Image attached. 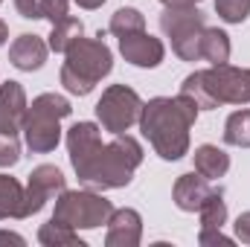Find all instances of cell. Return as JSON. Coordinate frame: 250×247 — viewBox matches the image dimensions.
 Returning <instances> with one entry per match:
<instances>
[{"label": "cell", "instance_id": "1", "mask_svg": "<svg viewBox=\"0 0 250 247\" xmlns=\"http://www.w3.org/2000/svg\"><path fill=\"white\" fill-rule=\"evenodd\" d=\"M70 163L79 181L93 189H120L131 184L134 169L143 163V148L134 137L114 134L111 143H102L93 123H76L67 131Z\"/></svg>", "mask_w": 250, "mask_h": 247}, {"label": "cell", "instance_id": "2", "mask_svg": "<svg viewBox=\"0 0 250 247\" xmlns=\"http://www.w3.org/2000/svg\"><path fill=\"white\" fill-rule=\"evenodd\" d=\"M198 120V105L178 93V96H157L143 105L140 111V131L151 143V148L163 160H181L189 151V128Z\"/></svg>", "mask_w": 250, "mask_h": 247}, {"label": "cell", "instance_id": "3", "mask_svg": "<svg viewBox=\"0 0 250 247\" xmlns=\"http://www.w3.org/2000/svg\"><path fill=\"white\" fill-rule=\"evenodd\" d=\"M181 93L189 96L198 111H212L218 105H250V70L212 64L184 79Z\"/></svg>", "mask_w": 250, "mask_h": 247}, {"label": "cell", "instance_id": "4", "mask_svg": "<svg viewBox=\"0 0 250 247\" xmlns=\"http://www.w3.org/2000/svg\"><path fill=\"white\" fill-rule=\"evenodd\" d=\"M67 62L62 67V84L76 93V96H87L93 90V84H99L111 67H114V59H111V50L108 44L102 41V35L96 38H76L70 47H67Z\"/></svg>", "mask_w": 250, "mask_h": 247}, {"label": "cell", "instance_id": "5", "mask_svg": "<svg viewBox=\"0 0 250 247\" xmlns=\"http://www.w3.org/2000/svg\"><path fill=\"white\" fill-rule=\"evenodd\" d=\"M70 102L59 93H41L32 99L23 117V140L32 154H50L62 140V120L70 117Z\"/></svg>", "mask_w": 250, "mask_h": 247}, {"label": "cell", "instance_id": "6", "mask_svg": "<svg viewBox=\"0 0 250 247\" xmlns=\"http://www.w3.org/2000/svg\"><path fill=\"white\" fill-rule=\"evenodd\" d=\"M160 29L172 38V50L184 62H201V38H204V15L187 3V6H166L160 15Z\"/></svg>", "mask_w": 250, "mask_h": 247}, {"label": "cell", "instance_id": "7", "mask_svg": "<svg viewBox=\"0 0 250 247\" xmlns=\"http://www.w3.org/2000/svg\"><path fill=\"white\" fill-rule=\"evenodd\" d=\"M26 93L18 82L0 84V166H15L21 160V140L26 117Z\"/></svg>", "mask_w": 250, "mask_h": 247}, {"label": "cell", "instance_id": "8", "mask_svg": "<svg viewBox=\"0 0 250 247\" xmlns=\"http://www.w3.org/2000/svg\"><path fill=\"white\" fill-rule=\"evenodd\" d=\"M114 215V206L108 198L93 195V192H67L64 189L56 201V212L53 218L62 221L73 230H93L108 224V218Z\"/></svg>", "mask_w": 250, "mask_h": 247}, {"label": "cell", "instance_id": "9", "mask_svg": "<svg viewBox=\"0 0 250 247\" xmlns=\"http://www.w3.org/2000/svg\"><path fill=\"white\" fill-rule=\"evenodd\" d=\"M140 111H143V102H140L137 90H131L125 84H111L102 93V99L96 102V117H99V123L108 134L128 131L140 120Z\"/></svg>", "mask_w": 250, "mask_h": 247}, {"label": "cell", "instance_id": "10", "mask_svg": "<svg viewBox=\"0 0 250 247\" xmlns=\"http://www.w3.org/2000/svg\"><path fill=\"white\" fill-rule=\"evenodd\" d=\"M64 192V175L56 166H38L29 175V184L23 189V206H21V218H29L35 212L44 209V204L56 195Z\"/></svg>", "mask_w": 250, "mask_h": 247}, {"label": "cell", "instance_id": "11", "mask_svg": "<svg viewBox=\"0 0 250 247\" xmlns=\"http://www.w3.org/2000/svg\"><path fill=\"white\" fill-rule=\"evenodd\" d=\"M120 53L125 56V62H131L134 67H157L163 62L166 50H163L160 38H154L146 29H140V32H131V35L120 38Z\"/></svg>", "mask_w": 250, "mask_h": 247}, {"label": "cell", "instance_id": "12", "mask_svg": "<svg viewBox=\"0 0 250 247\" xmlns=\"http://www.w3.org/2000/svg\"><path fill=\"white\" fill-rule=\"evenodd\" d=\"M143 236V218L134 209H117L108 218V236L105 245L108 247H137Z\"/></svg>", "mask_w": 250, "mask_h": 247}, {"label": "cell", "instance_id": "13", "mask_svg": "<svg viewBox=\"0 0 250 247\" xmlns=\"http://www.w3.org/2000/svg\"><path fill=\"white\" fill-rule=\"evenodd\" d=\"M212 192H215V189L209 186V181H207L204 175H198V172L181 175L178 184H175V204H178L184 212H195V209H201V204H204Z\"/></svg>", "mask_w": 250, "mask_h": 247}, {"label": "cell", "instance_id": "14", "mask_svg": "<svg viewBox=\"0 0 250 247\" xmlns=\"http://www.w3.org/2000/svg\"><path fill=\"white\" fill-rule=\"evenodd\" d=\"M9 62L15 64L18 70H38L41 64L47 62V44L38 35H18L15 44L9 47Z\"/></svg>", "mask_w": 250, "mask_h": 247}, {"label": "cell", "instance_id": "15", "mask_svg": "<svg viewBox=\"0 0 250 247\" xmlns=\"http://www.w3.org/2000/svg\"><path fill=\"white\" fill-rule=\"evenodd\" d=\"M230 169V154L221 151L218 145H201L195 151V172L204 175L207 181H218L224 178Z\"/></svg>", "mask_w": 250, "mask_h": 247}, {"label": "cell", "instance_id": "16", "mask_svg": "<svg viewBox=\"0 0 250 247\" xmlns=\"http://www.w3.org/2000/svg\"><path fill=\"white\" fill-rule=\"evenodd\" d=\"M201 59L209 64H227V59H230V38H227V32H221L215 26H207L204 38H201Z\"/></svg>", "mask_w": 250, "mask_h": 247}, {"label": "cell", "instance_id": "17", "mask_svg": "<svg viewBox=\"0 0 250 247\" xmlns=\"http://www.w3.org/2000/svg\"><path fill=\"white\" fill-rule=\"evenodd\" d=\"M38 242L47 245V247H84V242L76 236V230L62 224V221H56V218H50L38 230Z\"/></svg>", "mask_w": 250, "mask_h": 247}, {"label": "cell", "instance_id": "18", "mask_svg": "<svg viewBox=\"0 0 250 247\" xmlns=\"http://www.w3.org/2000/svg\"><path fill=\"white\" fill-rule=\"evenodd\" d=\"M21 206H23V186L9 175H0V221L21 218Z\"/></svg>", "mask_w": 250, "mask_h": 247}, {"label": "cell", "instance_id": "19", "mask_svg": "<svg viewBox=\"0 0 250 247\" xmlns=\"http://www.w3.org/2000/svg\"><path fill=\"white\" fill-rule=\"evenodd\" d=\"M201 230H221L227 221V204H224V192L215 189L204 204H201Z\"/></svg>", "mask_w": 250, "mask_h": 247}, {"label": "cell", "instance_id": "20", "mask_svg": "<svg viewBox=\"0 0 250 247\" xmlns=\"http://www.w3.org/2000/svg\"><path fill=\"white\" fill-rule=\"evenodd\" d=\"M84 32V23L79 18H64L59 23H53V32H50V50L53 53H67V47Z\"/></svg>", "mask_w": 250, "mask_h": 247}, {"label": "cell", "instance_id": "21", "mask_svg": "<svg viewBox=\"0 0 250 247\" xmlns=\"http://www.w3.org/2000/svg\"><path fill=\"white\" fill-rule=\"evenodd\" d=\"M224 143L250 148V111H236L224 125Z\"/></svg>", "mask_w": 250, "mask_h": 247}, {"label": "cell", "instance_id": "22", "mask_svg": "<svg viewBox=\"0 0 250 247\" xmlns=\"http://www.w3.org/2000/svg\"><path fill=\"white\" fill-rule=\"evenodd\" d=\"M140 29H146V18H143L140 9L123 6V9L114 12V18H111V32H114L117 38L131 35V32H140Z\"/></svg>", "mask_w": 250, "mask_h": 247}, {"label": "cell", "instance_id": "23", "mask_svg": "<svg viewBox=\"0 0 250 247\" xmlns=\"http://www.w3.org/2000/svg\"><path fill=\"white\" fill-rule=\"evenodd\" d=\"M215 12L227 23H242L250 15V0H215Z\"/></svg>", "mask_w": 250, "mask_h": 247}, {"label": "cell", "instance_id": "24", "mask_svg": "<svg viewBox=\"0 0 250 247\" xmlns=\"http://www.w3.org/2000/svg\"><path fill=\"white\" fill-rule=\"evenodd\" d=\"M67 6L70 0H41V18H47L50 23H59L67 18Z\"/></svg>", "mask_w": 250, "mask_h": 247}, {"label": "cell", "instance_id": "25", "mask_svg": "<svg viewBox=\"0 0 250 247\" xmlns=\"http://www.w3.org/2000/svg\"><path fill=\"white\" fill-rule=\"evenodd\" d=\"M15 9H18V15L26 18V21L41 18V0H15Z\"/></svg>", "mask_w": 250, "mask_h": 247}, {"label": "cell", "instance_id": "26", "mask_svg": "<svg viewBox=\"0 0 250 247\" xmlns=\"http://www.w3.org/2000/svg\"><path fill=\"white\" fill-rule=\"evenodd\" d=\"M198 242L201 245H233V239H227L221 230H201Z\"/></svg>", "mask_w": 250, "mask_h": 247}, {"label": "cell", "instance_id": "27", "mask_svg": "<svg viewBox=\"0 0 250 247\" xmlns=\"http://www.w3.org/2000/svg\"><path fill=\"white\" fill-rule=\"evenodd\" d=\"M236 236H239L245 245H250V212H242V215L236 218Z\"/></svg>", "mask_w": 250, "mask_h": 247}, {"label": "cell", "instance_id": "28", "mask_svg": "<svg viewBox=\"0 0 250 247\" xmlns=\"http://www.w3.org/2000/svg\"><path fill=\"white\" fill-rule=\"evenodd\" d=\"M0 242H12V245H23V239H21L18 233H6V230H0Z\"/></svg>", "mask_w": 250, "mask_h": 247}, {"label": "cell", "instance_id": "29", "mask_svg": "<svg viewBox=\"0 0 250 247\" xmlns=\"http://www.w3.org/2000/svg\"><path fill=\"white\" fill-rule=\"evenodd\" d=\"M76 3H79L82 9H99V6H102L105 0H76Z\"/></svg>", "mask_w": 250, "mask_h": 247}, {"label": "cell", "instance_id": "30", "mask_svg": "<svg viewBox=\"0 0 250 247\" xmlns=\"http://www.w3.org/2000/svg\"><path fill=\"white\" fill-rule=\"evenodd\" d=\"M6 38H9V26H6V23L0 21V47L6 44Z\"/></svg>", "mask_w": 250, "mask_h": 247}, {"label": "cell", "instance_id": "31", "mask_svg": "<svg viewBox=\"0 0 250 247\" xmlns=\"http://www.w3.org/2000/svg\"><path fill=\"white\" fill-rule=\"evenodd\" d=\"M160 3H166V6H187L192 0H160ZM192 6H195V3H192Z\"/></svg>", "mask_w": 250, "mask_h": 247}, {"label": "cell", "instance_id": "32", "mask_svg": "<svg viewBox=\"0 0 250 247\" xmlns=\"http://www.w3.org/2000/svg\"><path fill=\"white\" fill-rule=\"evenodd\" d=\"M192 3H198V0H192Z\"/></svg>", "mask_w": 250, "mask_h": 247}, {"label": "cell", "instance_id": "33", "mask_svg": "<svg viewBox=\"0 0 250 247\" xmlns=\"http://www.w3.org/2000/svg\"><path fill=\"white\" fill-rule=\"evenodd\" d=\"M0 3H3V0H0Z\"/></svg>", "mask_w": 250, "mask_h": 247}]
</instances>
